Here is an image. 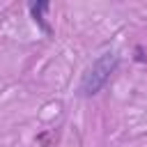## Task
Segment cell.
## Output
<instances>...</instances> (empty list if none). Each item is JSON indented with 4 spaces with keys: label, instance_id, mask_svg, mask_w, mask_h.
I'll use <instances>...</instances> for the list:
<instances>
[{
    "label": "cell",
    "instance_id": "6da1fadb",
    "mask_svg": "<svg viewBox=\"0 0 147 147\" xmlns=\"http://www.w3.org/2000/svg\"><path fill=\"white\" fill-rule=\"evenodd\" d=\"M117 64H119V57H117L115 53L108 51V53L99 55V57L92 62V67L83 74V80H80V94H83V96H92V94L101 92V90L106 87V83L110 80L113 71L117 69Z\"/></svg>",
    "mask_w": 147,
    "mask_h": 147
},
{
    "label": "cell",
    "instance_id": "7a4b0ae2",
    "mask_svg": "<svg viewBox=\"0 0 147 147\" xmlns=\"http://www.w3.org/2000/svg\"><path fill=\"white\" fill-rule=\"evenodd\" d=\"M48 7H51V5H48V2H44V0H41V2H30V14H32L34 23H37L44 32H51V28L44 23V11H46Z\"/></svg>",
    "mask_w": 147,
    "mask_h": 147
}]
</instances>
